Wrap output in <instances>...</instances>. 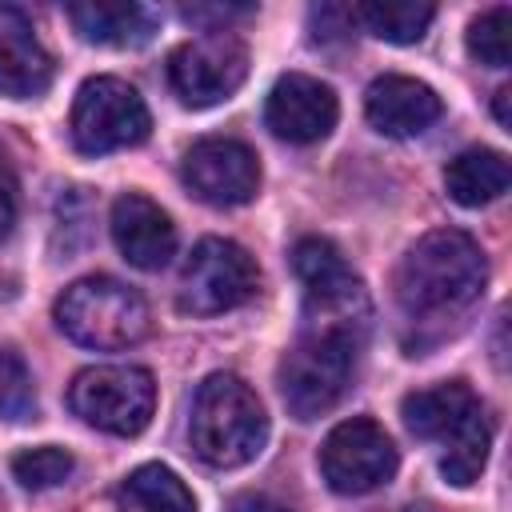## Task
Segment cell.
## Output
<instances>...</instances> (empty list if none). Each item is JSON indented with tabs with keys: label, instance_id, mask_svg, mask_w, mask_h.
Here are the masks:
<instances>
[{
	"label": "cell",
	"instance_id": "cell-1",
	"mask_svg": "<svg viewBox=\"0 0 512 512\" xmlns=\"http://www.w3.org/2000/svg\"><path fill=\"white\" fill-rule=\"evenodd\" d=\"M488 264L480 244L460 228L420 236L396 268V304L408 320H444L472 308L484 292Z\"/></svg>",
	"mask_w": 512,
	"mask_h": 512
},
{
	"label": "cell",
	"instance_id": "cell-5",
	"mask_svg": "<svg viewBox=\"0 0 512 512\" xmlns=\"http://www.w3.org/2000/svg\"><path fill=\"white\" fill-rule=\"evenodd\" d=\"M292 272L304 284V328L312 332H344L360 340L368 320V296L360 276L348 268L340 248L324 236H304L292 248Z\"/></svg>",
	"mask_w": 512,
	"mask_h": 512
},
{
	"label": "cell",
	"instance_id": "cell-21",
	"mask_svg": "<svg viewBox=\"0 0 512 512\" xmlns=\"http://www.w3.org/2000/svg\"><path fill=\"white\" fill-rule=\"evenodd\" d=\"M468 56L488 64V68H508V60H512V8L496 4L468 24Z\"/></svg>",
	"mask_w": 512,
	"mask_h": 512
},
{
	"label": "cell",
	"instance_id": "cell-16",
	"mask_svg": "<svg viewBox=\"0 0 512 512\" xmlns=\"http://www.w3.org/2000/svg\"><path fill=\"white\" fill-rule=\"evenodd\" d=\"M364 116L376 132L408 140L420 136L440 116V96L412 76H376L364 92Z\"/></svg>",
	"mask_w": 512,
	"mask_h": 512
},
{
	"label": "cell",
	"instance_id": "cell-11",
	"mask_svg": "<svg viewBox=\"0 0 512 512\" xmlns=\"http://www.w3.org/2000/svg\"><path fill=\"white\" fill-rule=\"evenodd\" d=\"M248 76V48L236 32H204L168 56V80L188 108L228 100Z\"/></svg>",
	"mask_w": 512,
	"mask_h": 512
},
{
	"label": "cell",
	"instance_id": "cell-18",
	"mask_svg": "<svg viewBox=\"0 0 512 512\" xmlns=\"http://www.w3.org/2000/svg\"><path fill=\"white\" fill-rule=\"evenodd\" d=\"M508 180H512L508 156L496 148H468L456 160H448V168H444V188L464 208L492 204L496 196L508 192Z\"/></svg>",
	"mask_w": 512,
	"mask_h": 512
},
{
	"label": "cell",
	"instance_id": "cell-27",
	"mask_svg": "<svg viewBox=\"0 0 512 512\" xmlns=\"http://www.w3.org/2000/svg\"><path fill=\"white\" fill-rule=\"evenodd\" d=\"M496 120L504 128H512V88H500L496 92Z\"/></svg>",
	"mask_w": 512,
	"mask_h": 512
},
{
	"label": "cell",
	"instance_id": "cell-20",
	"mask_svg": "<svg viewBox=\"0 0 512 512\" xmlns=\"http://www.w3.org/2000/svg\"><path fill=\"white\" fill-rule=\"evenodd\" d=\"M436 8L432 4H416V0H368L352 8V20H360L372 36L388 40V44H416L428 24H432Z\"/></svg>",
	"mask_w": 512,
	"mask_h": 512
},
{
	"label": "cell",
	"instance_id": "cell-12",
	"mask_svg": "<svg viewBox=\"0 0 512 512\" xmlns=\"http://www.w3.org/2000/svg\"><path fill=\"white\" fill-rule=\"evenodd\" d=\"M180 176H184L188 192L200 196L204 204L236 208V204H248L256 196L260 160L248 144H240L232 136H204L184 152Z\"/></svg>",
	"mask_w": 512,
	"mask_h": 512
},
{
	"label": "cell",
	"instance_id": "cell-10",
	"mask_svg": "<svg viewBox=\"0 0 512 512\" xmlns=\"http://www.w3.org/2000/svg\"><path fill=\"white\" fill-rule=\"evenodd\" d=\"M396 464L400 456L392 436L368 416H352L336 424L320 444V472L328 488L340 496H364L384 488L396 476Z\"/></svg>",
	"mask_w": 512,
	"mask_h": 512
},
{
	"label": "cell",
	"instance_id": "cell-26",
	"mask_svg": "<svg viewBox=\"0 0 512 512\" xmlns=\"http://www.w3.org/2000/svg\"><path fill=\"white\" fill-rule=\"evenodd\" d=\"M228 512H292V508H284V504H276V500H268V496L244 492V496H236V500L228 504Z\"/></svg>",
	"mask_w": 512,
	"mask_h": 512
},
{
	"label": "cell",
	"instance_id": "cell-8",
	"mask_svg": "<svg viewBox=\"0 0 512 512\" xmlns=\"http://www.w3.org/2000/svg\"><path fill=\"white\" fill-rule=\"evenodd\" d=\"M152 116L144 96L120 76H92L72 100V144L88 156L136 148L148 140Z\"/></svg>",
	"mask_w": 512,
	"mask_h": 512
},
{
	"label": "cell",
	"instance_id": "cell-7",
	"mask_svg": "<svg viewBox=\"0 0 512 512\" xmlns=\"http://www.w3.org/2000/svg\"><path fill=\"white\" fill-rule=\"evenodd\" d=\"M68 404L84 424L108 436H136L156 412V380L136 364H96L76 372Z\"/></svg>",
	"mask_w": 512,
	"mask_h": 512
},
{
	"label": "cell",
	"instance_id": "cell-23",
	"mask_svg": "<svg viewBox=\"0 0 512 512\" xmlns=\"http://www.w3.org/2000/svg\"><path fill=\"white\" fill-rule=\"evenodd\" d=\"M36 416V392L24 360L8 348H0V420H32Z\"/></svg>",
	"mask_w": 512,
	"mask_h": 512
},
{
	"label": "cell",
	"instance_id": "cell-2",
	"mask_svg": "<svg viewBox=\"0 0 512 512\" xmlns=\"http://www.w3.org/2000/svg\"><path fill=\"white\" fill-rule=\"evenodd\" d=\"M400 416L416 440H432L444 448L440 472L448 484L468 488L472 480H480V472L488 464L492 432H488L476 392L464 380H444V384L408 392L400 404Z\"/></svg>",
	"mask_w": 512,
	"mask_h": 512
},
{
	"label": "cell",
	"instance_id": "cell-13",
	"mask_svg": "<svg viewBox=\"0 0 512 512\" xmlns=\"http://www.w3.org/2000/svg\"><path fill=\"white\" fill-rule=\"evenodd\" d=\"M340 104L336 92L304 72H288L272 84L268 104H264V124L272 128V136L288 140V144H316L336 128Z\"/></svg>",
	"mask_w": 512,
	"mask_h": 512
},
{
	"label": "cell",
	"instance_id": "cell-19",
	"mask_svg": "<svg viewBox=\"0 0 512 512\" xmlns=\"http://www.w3.org/2000/svg\"><path fill=\"white\" fill-rule=\"evenodd\" d=\"M116 504L124 512H196L188 484L164 464H140L128 472L116 488Z\"/></svg>",
	"mask_w": 512,
	"mask_h": 512
},
{
	"label": "cell",
	"instance_id": "cell-15",
	"mask_svg": "<svg viewBox=\"0 0 512 512\" xmlns=\"http://www.w3.org/2000/svg\"><path fill=\"white\" fill-rule=\"evenodd\" d=\"M52 56L16 4H0V96L28 100L52 84Z\"/></svg>",
	"mask_w": 512,
	"mask_h": 512
},
{
	"label": "cell",
	"instance_id": "cell-3",
	"mask_svg": "<svg viewBox=\"0 0 512 512\" xmlns=\"http://www.w3.org/2000/svg\"><path fill=\"white\" fill-rule=\"evenodd\" d=\"M268 412L260 396L232 372H212L192 396L188 444L208 468H240L260 456Z\"/></svg>",
	"mask_w": 512,
	"mask_h": 512
},
{
	"label": "cell",
	"instance_id": "cell-24",
	"mask_svg": "<svg viewBox=\"0 0 512 512\" xmlns=\"http://www.w3.org/2000/svg\"><path fill=\"white\" fill-rule=\"evenodd\" d=\"M16 212H20V184H16V172L0 148V240L16 228Z\"/></svg>",
	"mask_w": 512,
	"mask_h": 512
},
{
	"label": "cell",
	"instance_id": "cell-14",
	"mask_svg": "<svg viewBox=\"0 0 512 512\" xmlns=\"http://www.w3.org/2000/svg\"><path fill=\"white\" fill-rule=\"evenodd\" d=\"M112 240H116L120 256L140 272H160L176 256V224L168 220V212L156 200H148L140 192L116 196Z\"/></svg>",
	"mask_w": 512,
	"mask_h": 512
},
{
	"label": "cell",
	"instance_id": "cell-6",
	"mask_svg": "<svg viewBox=\"0 0 512 512\" xmlns=\"http://www.w3.org/2000/svg\"><path fill=\"white\" fill-rule=\"evenodd\" d=\"M356 348L360 340L344 332L304 328V336L280 360V396L296 420H316L344 396L356 364Z\"/></svg>",
	"mask_w": 512,
	"mask_h": 512
},
{
	"label": "cell",
	"instance_id": "cell-22",
	"mask_svg": "<svg viewBox=\"0 0 512 512\" xmlns=\"http://www.w3.org/2000/svg\"><path fill=\"white\" fill-rule=\"evenodd\" d=\"M72 468H76L72 452L56 448V444H40V448H28V452L12 456V476L24 488H32V492H44V488L64 484L72 476Z\"/></svg>",
	"mask_w": 512,
	"mask_h": 512
},
{
	"label": "cell",
	"instance_id": "cell-4",
	"mask_svg": "<svg viewBox=\"0 0 512 512\" xmlns=\"http://www.w3.org/2000/svg\"><path fill=\"white\" fill-rule=\"evenodd\" d=\"M56 324L80 348L120 352L148 336V304L136 288L112 276H84L60 292Z\"/></svg>",
	"mask_w": 512,
	"mask_h": 512
},
{
	"label": "cell",
	"instance_id": "cell-25",
	"mask_svg": "<svg viewBox=\"0 0 512 512\" xmlns=\"http://www.w3.org/2000/svg\"><path fill=\"white\" fill-rule=\"evenodd\" d=\"M248 12H252V4H212V8L192 4V8H184V20L208 28V20H232V16H248Z\"/></svg>",
	"mask_w": 512,
	"mask_h": 512
},
{
	"label": "cell",
	"instance_id": "cell-17",
	"mask_svg": "<svg viewBox=\"0 0 512 512\" xmlns=\"http://www.w3.org/2000/svg\"><path fill=\"white\" fill-rule=\"evenodd\" d=\"M68 20L88 44H104V48L148 44L152 32L160 28V12L148 4H72Z\"/></svg>",
	"mask_w": 512,
	"mask_h": 512
},
{
	"label": "cell",
	"instance_id": "cell-9",
	"mask_svg": "<svg viewBox=\"0 0 512 512\" xmlns=\"http://www.w3.org/2000/svg\"><path fill=\"white\" fill-rule=\"evenodd\" d=\"M260 284V268L256 260L220 236H204L180 272V308L192 316H220L240 308L244 300H252Z\"/></svg>",
	"mask_w": 512,
	"mask_h": 512
}]
</instances>
